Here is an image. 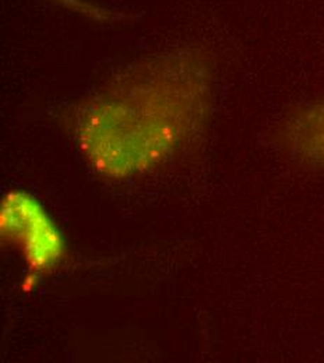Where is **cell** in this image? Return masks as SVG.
Returning a JSON list of instances; mask_svg holds the SVG:
<instances>
[{
    "instance_id": "obj_2",
    "label": "cell",
    "mask_w": 324,
    "mask_h": 363,
    "mask_svg": "<svg viewBox=\"0 0 324 363\" xmlns=\"http://www.w3.org/2000/svg\"><path fill=\"white\" fill-rule=\"evenodd\" d=\"M1 236L23 259L28 278H41L57 270L67 257L62 230L44 206L23 190L9 191L0 210Z\"/></svg>"
},
{
    "instance_id": "obj_4",
    "label": "cell",
    "mask_w": 324,
    "mask_h": 363,
    "mask_svg": "<svg viewBox=\"0 0 324 363\" xmlns=\"http://www.w3.org/2000/svg\"><path fill=\"white\" fill-rule=\"evenodd\" d=\"M48 1L56 3L67 9L69 11L77 13L89 20L99 21V23H122V21L130 20V16L101 7L89 0H48Z\"/></svg>"
},
{
    "instance_id": "obj_1",
    "label": "cell",
    "mask_w": 324,
    "mask_h": 363,
    "mask_svg": "<svg viewBox=\"0 0 324 363\" xmlns=\"http://www.w3.org/2000/svg\"><path fill=\"white\" fill-rule=\"evenodd\" d=\"M214 62L200 48L145 57L65 113V128L95 172L128 179L200 140L211 119Z\"/></svg>"
},
{
    "instance_id": "obj_3",
    "label": "cell",
    "mask_w": 324,
    "mask_h": 363,
    "mask_svg": "<svg viewBox=\"0 0 324 363\" xmlns=\"http://www.w3.org/2000/svg\"><path fill=\"white\" fill-rule=\"evenodd\" d=\"M277 141L296 161L324 169V98L288 112L279 125Z\"/></svg>"
}]
</instances>
